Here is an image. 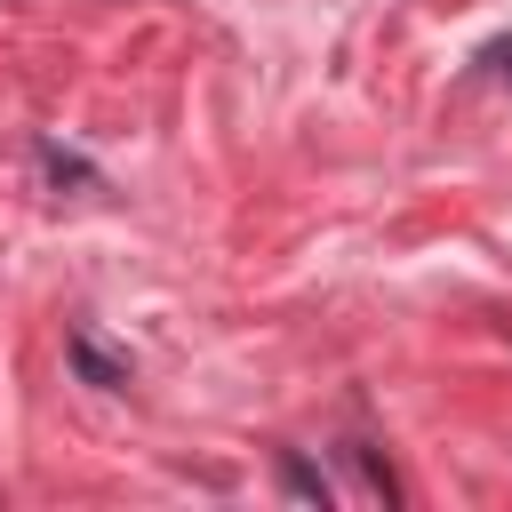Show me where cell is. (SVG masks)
Instances as JSON below:
<instances>
[{"label": "cell", "instance_id": "6da1fadb", "mask_svg": "<svg viewBox=\"0 0 512 512\" xmlns=\"http://www.w3.org/2000/svg\"><path fill=\"white\" fill-rule=\"evenodd\" d=\"M64 352H72V368H80L88 384H104V392H120V384H128V360H112V352H104L96 336H72Z\"/></svg>", "mask_w": 512, "mask_h": 512}, {"label": "cell", "instance_id": "7a4b0ae2", "mask_svg": "<svg viewBox=\"0 0 512 512\" xmlns=\"http://www.w3.org/2000/svg\"><path fill=\"white\" fill-rule=\"evenodd\" d=\"M280 472H288V488H296V496H320V504H328V480H320L304 456H280Z\"/></svg>", "mask_w": 512, "mask_h": 512}]
</instances>
